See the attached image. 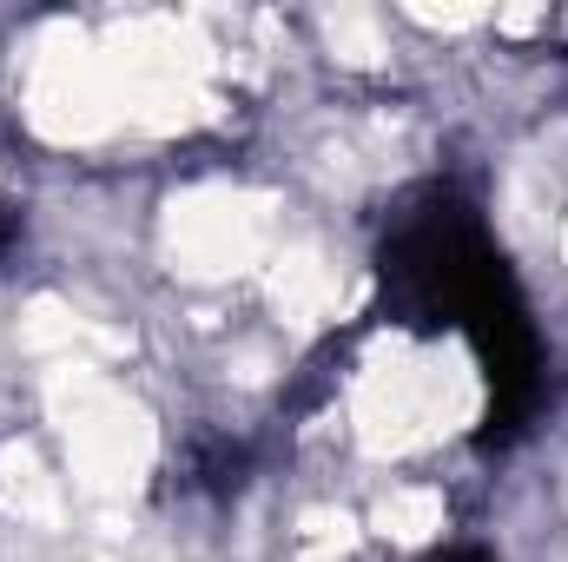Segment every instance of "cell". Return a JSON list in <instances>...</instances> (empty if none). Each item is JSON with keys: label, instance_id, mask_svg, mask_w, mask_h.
Listing matches in <instances>:
<instances>
[{"label": "cell", "instance_id": "2", "mask_svg": "<svg viewBox=\"0 0 568 562\" xmlns=\"http://www.w3.org/2000/svg\"><path fill=\"white\" fill-rule=\"evenodd\" d=\"M429 562H496V556H483V550H443V556H429Z\"/></svg>", "mask_w": 568, "mask_h": 562}, {"label": "cell", "instance_id": "3", "mask_svg": "<svg viewBox=\"0 0 568 562\" xmlns=\"http://www.w3.org/2000/svg\"><path fill=\"white\" fill-rule=\"evenodd\" d=\"M13 245V212H0V252Z\"/></svg>", "mask_w": 568, "mask_h": 562}, {"label": "cell", "instance_id": "1", "mask_svg": "<svg viewBox=\"0 0 568 562\" xmlns=\"http://www.w3.org/2000/svg\"><path fill=\"white\" fill-rule=\"evenodd\" d=\"M377 272H384L390 318H404L417 331H469L503 298H516V279H509L503 252L489 245L476 205L456 199L449 185H429L424 199H410L397 212Z\"/></svg>", "mask_w": 568, "mask_h": 562}]
</instances>
